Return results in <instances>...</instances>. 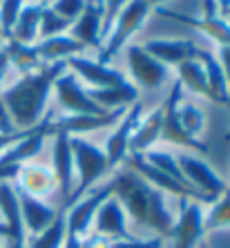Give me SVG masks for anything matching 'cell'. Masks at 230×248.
Instances as JSON below:
<instances>
[{
  "label": "cell",
  "instance_id": "cell-12",
  "mask_svg": "<svg viewBox=\"0 0 230 248\" xmlns=\"http://www.w3.org/2000/svg\"><path fill=\"white\" fill-rule=\"evenodd\" d=\"M72 134L54 132V177H56V188L63 195V202H67L72 197L76 184V172H74V155H72V143H69Z\"/></svg>",
  "mask_w": 230,
  "mask_h": 248
},
{
  "label": "cell",
  "instance_id": "cell-14",
  "mask_svg": "<svg viewBox=\"0 0 230 248\" xmlns=\"http://www.w3.org/2000/svg\"><path fill=\"white\" fill-rule=\"evenodd\" d=\"M67 69H72V74L76 78H83L85 83H90L92 87H112L125 83V76L114 69L112 65L98 63V61H90L83 56H72L65 61Z\"/></svg>",
  "mask_w": 230,
  "mask_h": 248
},
{
  "label": "cell",
  "instance_id": "cell-22",
  "mask_svg": "<svg viewBox=\"0 0 230 248\" xmlns=\"http://www.w3.org/2000/svg\"><path fill=\"white\" fill-rule=\"evenodd\" d=\"M16 179L20 190H25L27 195L41 197V199L56 188V177L52 170H47L45 166H34V163L20 166V172Z\"/></svg>",
  "mask_w": 230,
  "mask_h": 248
},
{
  "label": "cell",
  "instance_id": "cell-28",
  "mask_svg": "<svg viewBox=\"0 0 230 248\" xmlns=\"http://www.w3.org/2000/svg\"><path fill=\"white\" fill-rule=\"evenodd\" d=\"M0 52L7 56V63L14 65L20 74L34 72V69H38V63H41V58L36 54V45H23V43L16 41H7Z\"/></svg>",
  "mask_w": 230,
  "mask_h": 248
},
{
  "label": "cell",
  "instance_id": "cell-17",
  "mask_svg": "<svg viewBox=\"0 0 230 248\" xmlns=\"http://www.w3.org/2000/svg\"><path fill=\"white\" fill-rule=\"evenodd\" d=\"M0 213H2V224L9 231V239L7 242L14 244H25V226L23 217H20V203H18V190L14 181H2L0 184Z\"/></svg>",
  "mask_w": 230,
  "mask_h": 248
},
{
  "label": "cell",
  "instance_id": "cell-16",
  "mask_svg": "<svg viewBox=\"0 0 230 248\" xmlns=\"http://www.w3.org/2000/svg\"><path fill=\"white\" fill-rule=\"evenodd\" d=\"M101 23H103V5H96L94 0H87V5L81 12V16L76 18L74 23H72V27H69V36L81 43L83 47L101 49L103 47Z\"/></svg>",
  "mask_w": 230,
  "mask_h": 248
},
{
  "label": "cell",
  "instance_id": "cell-6",
  "mask_svg": "<svg viewBox=\"0 0 230 248\" xmlns=\"http://www.w3.org/2000/svg\"><path fill=\"white\" fill-rule=\"evenodd\" d=\"M181 96H184V87H181L179 81H174L168 98L163 101V127H161V139H159V141L172 143V145H181V148H190V150L208 155L210 148H208L206 143H201V139L190 137L184 127H181V123H179L177 108H179V103H181Z\"/></svg>",
  "mask_w": 230,
  "mask_h": 248
},
{
  "label": "cell",
  "instance_id": "cell-10",
  "mask_svg": "<svg viewBox=\"0 0 230 248\" xmlns=\"http://www.w3.org/2000/svg\"><path fill=\"white\" fill-rule=\"evenodd\" d=\"M112 197V181L103 184L101 188H94L87 197H81L78 202H74L67 208V235L69 237H81L90 231V226L94 221V215L101 208V203Z\"/></svg>",
  "mask_w": 230,
  "mask_h": 248
},
{
  "label": "cell",
  "instance_id": "cell-46",
  "mask_svg": "<svg viewBox=\"0 0 230 248\" xmlns=\"http://www.w3.org/2000/svg\"><path fill=\"white\" fill-rule=\"evenodd\" d=\"M199 248H208V246H203V244H201V246H199Z\"/></svg>",
  "mask_w": 230,
  "mask_h": 248
},
{
  "label": "cell",
  "instance_id": "cell-40",
  "mask_svg": "<svg viewBox=\"0 0 230 248\" xmlns=\"http://www.w3.org/2000/svg\"><path fill=\"white\" fill-rule=\"evenodd\" d=\"M203 16H206V18L217 16V7H215V0H203Z\"/></svg>",
  "mask_w": 230,
  "mask_h": 248
},
{
  "label": "cell",
  "instance_id": "cell-33",
  "mask_svg": "<svg viewBox=\"0 0 230 248\" xmlns=\"http://www.w3.org/2000/svg\"><path fill=\"white\" fill-rule=\"evenodd\" d=\"M72 27V23H67L65 18H61L52 7H45L41 16V27H38V36L43 38H52V36H61L65 29Z\"/></svg>",
  "mask_w": 230,
  "mask_h": 248
},
{
  "label": "cell",
  "instance_id": "cell-29",
  "mask_svg": "<svg viewBox=\"0 0 230 248\" xmlns=\"http://www.w3.org/2000/svg\"><path fill=\"white\" fill-rule=\"evenodd\" d=\"M203 226L206 231H217V228L230 226V186L213 202L208 217H203Z\"/></svg>",
  "mask_w": 230,
  "mask_h": 248
},
{
  "label": "cell",
  "instance_id": "cell-41",
  "mask_svg": "<svg viewBox=\"0 0 230 248\" xmlns=\"http://www.w3.org/2000/svg\"><path fill=\"white\" fill-rule=\"evenodd\" d=\"M7 69H9V63H7V56L2 52H0V83H2V78L7 76Z\"/></svg>",
  "mask_w": 230,
  "mask_h": 248
},
{
  "label": "cell",
  "instance_id": "cell-4",
  "mask_svg": "<svg viewBox=\"0 0 230 248\" xmlns=\"http://www.w3.org/2000/svg\"><path fill=\"white\" fill-rule=\"evenodd\" d=\"M150 9H152V7H150L148 0H130V2L123 7V12L119 14V18L114 20L109 34L105 36L103 47L98 49V58H96L98 63L109 65V61L119 54V49L137 34L138 29L143 27L145 18L150 16Z\"/></svg>",
  "mask_w": 230,
  "mask_h": 248
},
{
  "label": "cell",
  "instance_id": "cell-42",
  "mask_svg": "<svg viewBox=\"0 0 230 248\" xmlns=\"http://www.w3.org/2000/svg\"><path fill=\"white\" fill-rule=\"evenodd\" d=\"M215 7H217V12L228 14L230 12V0H215Z\"/></svg>",
  "mask_w": 230,
  "mask_h": 248
},
{
  "label": "cell",
  "instance_id": "cell-20",
  "mask_svg": "<svg viewBox=\"0 0 230 248\" xmlns=\"http://www.w3.org/2000/svg\"><path fill=\"white\" fill-rule=\"evenodd\" d=\"M87 96L103 112H112L119 108H127L138 101V90L132 83H121L112 87H87Z\"/></svg>",
  "mask_w": 230,
  "mask_h": 248
},
{
  "label": "cell",
  "instance_id": "cell-13",
  "mask_svg": "<svg viewBox=\"0 0 230 248\" xmlns=\"http://www.w3.org/2000/svg\"><path fill=\"white\" fill-rule=\"evenodd\" d=\"M94 231L101 237H112V239H134V235L127 231V215L123 206L119 203L114 195L107 197L101 208L94 215Z\"/></svg>",
  "mask_w": 230,
  "mask_h": 248
},
{
  "label": "cell",
  "instance_id": "cell-27",
  "mask_svg": "<svg viewBox=\"0 0 230 248\" xmlns=\"http://www.w3.org/2000/svg\"><path fill=\"white\" fill-rule=\"evenodd\" d=\"M67 235V206L58 208V215L43 232L31 237L27 248H61Z\"/></svg>",
  "mask_w": 230,
  "mask_h": 248
},
{
  "label": "cell",
  "instance_id": "cell-48",
  "mask_svg": "<svg viewBox=\"0 0 230 248\" xmlns=\"http://www.w3.org/2000/svg\"><path fill=\"white\" fill-rule=\"evenodd\" d=\"M226 16H230V12H228V14H226Z\"/></svg>",
  "mask_w": 230,
  "mask_h": 248
},
{
  "label": "cell",
  "instance_id": "cell-43",
  "mask_svg": "<svg viewBox=\"0 0 230 248\" xmlns=\"http://www.w3.org/2000/svg\"><path fill=\"white\" fill-rule=\"evenodd\" d=\"M0 237H5V239H9V231L5 228V224L0 221Z\"/></svg>",
  "mask_w": 230,
  "mask_h": 248
},
{
  "label": "cell",
  "instance_id": "cell-9",
  "mask_svg": "<svg viewBox=\"0 0 230 248\" xmlns=\"http://www.w3.org/2000/svg\"><path fill=\"white\" fill-rule=\"evenodd\" d=\"M127 67H130V74L137 81V85L145 87V90H159L170 78L168 65L156 61L154 56H150L143 47L138 45L127 47Z\"/></svg>",
  "mask_w": 230,
  "mask_h": 248
},
{
  "label": "cell",
  "instance_id": "cell-37",
  "mask_svg": "<svg viewBox=\"0 0 230 248\" xmlns=\"http://www.w3.org/2000/svg\"><path fill=\"white\" fill-rule=\"evenodd\" d=\"M16 132H20V130H16V127H14L12 116H9L5 103H2V98H0V134L9 137V134H16Z\"/></svg>",
  "mask_w": 230,
  "mask_h": 248
},
{
  "label": "cell",
  "instance_id": "cell-24",
  "mask_svg": "<svg viewBox=\"0 0 230 248\" xmlns=\"http://www.w3.org/2000/svg\"><path fill=\"white\" fill-rule=\"evenodd\" d=\"M177 72H179L177 81L181 83L184 90H190L192 94H199V96L217 103V98H215L213 90H210V83H208L206 69H203L201 61H199L197 56L190 58V61H185V63H181V65H177Z\"/></svg>",
  "mask_w": 230,
  "mask_h": 248
},
{
  "label": "cell",
  "instance_id": "cell-3",
  "mask_svg": "<svg viewBox=\"0 0 230 248\" xmlns=\"http://www.w3.org/2000/svg\"><path fill=\"white\" fill-rule=\"evenodd\" d=\"M72 143V155H74V172H76V184L72 197L67 202H63V206H72L74 202H78L94 184H96L105 172H107V156L98 145L85 141L83 137H69Z\"/></svg>",
  "mask_w": 230,
  "mask_h": 248
},
{
  "label": "cell",
  "instance_id": "cell-36",
  "mask_svg": "<svg viewBox=\"0 0 230 248\" xmlns=\"http://www.w3.org/2000/svg\"><path fill=\"white\" fill-rule=\"evenodd\" d=\"M163 239L154 237V239H114L112 244H107L105 248H161Z\"/></svg>",
  "mask_w": 230,
  "mask_h": 248
},
{
  "label": "cell",
  "instance_id": "cell-15",
  "mask_svg": "<svg viewBox=\"0 0 230 248\" xmlns=\"http://www.w3.org/2000/svg\"><path fill=\"white\" fill-rule=\"evenodd\" d=\"M16 190H18V203H20V217H23L25 232H29L31 237L43 232L47 226L56 219L58 210L54 206H49L47 202H43L41 197L27 195L18 186H16Z\"/></svg>",
  "mask_w": 230,
  "mask_h": 248
},
{
  "label": "cell",
  "instance_id": "cell-18",
  "mask_svg": "<svg viewBox=\"0 0 230 248\" xmlns=\"http://www.w3.org/2000/svg\"><path fill=\"white\" fill-rule=\"evenodd\" d=\"M159 14H163V16L170 18V20H177V23L188 25V27L206 34L208 38H213L219 47L230 45V23L226 20V18H219V16H213V18L199 16V18H195V16H185V14L170 12V9H163V7H159Z\"/></svg>",
  "mask_w": 230,
  "mask_h": 248
},
{
  "label": "cell",
  "instance_id": "cell-45",
  "mask_svg": "<svg viewBox=\"0 0 230 248\" xmlns=\"http://www.w3.org/2000/svg\"><path fill=\"white\" fill-rule=\"evenodd\" d=\"M9 248H27L25 244H14V242H9Z\"/></svg>",
  "mask_w": 230,
  "mask_h": 248
},
{
  "label": "cell",
  "instance_id": "cell-34",
  "mask_svg": "<svg viewBox=\"0 0 230 248\" xmlns=\"http://www.w3.org/2000/svg\"><path fill=\"white\" fill-rule=\"evenodd\" d=\"M127 2H130V0H103V23H101V38H103V41Z\"/></svg>",
  "mask_w": 230,
  "mask_h": 248
},
{
  "label": "cell",
  "instance_id": "cell-11",
  "mask_svg": "<svg viewBox=\"0 0 230 248\" xmlns=\"http://www.w3.org/2000/svg\"><path fill=\"white\" fill-rule=\"evenodd\" d=\"M141 114H143V105L138 103V101L132 105H127L125 114L116 123V130L109 134L107 145H105V150H103L105 156H107L109 170L127 159V145H130V139H132L134 130H137L138 121H141Z\"/></svg>",
  "mask_w": 230,
  "mask_h": 248
},
{
  "label": "cell",
  "instance_id": "cell-21",
  "mask_svg": "<svg viewBox=\"0 0 230 248\" xmlns=\"http://www.w3.org/2000/svg\"><path fill=\"white\" fill-rule=\"evenodd\" d=\"M161 127H163V105L138 121L137 130H134L132 139H130V145H127V155H145L148 150H152V145L161 139Z\"/></svg>",
  "mask_w": 230,
  "mask_h": 248
},
{
  "label": "cell",
  "instance_id": "cell-2",
  "mask_svg": "<svg viewBox=\"0 0 230 248\" xmlns=\"http://www.w3.org/2000/svg\"><path fill=\"white\" fill-rule=\"evenodd\" d=\"M65 69H67L65 63H49L43 69L23 74L14 85L0 92V98L12 116L16 130H29L41 123L54 83Z\"/></svg>",
  "mask_w": 230,
  "mask_h": 248
},
{
  "label": "cell",
  "instance_id": "cell-38",
  "mask_svg": "<svg viewBox=\"0 0 230 248\" xmlns=\"http://www.w3.org/2000/svg\"><path fill=\"white\" fill-rule=\"evenodd\" d=\"M219 65L224 69V76H226V85H228V94H230V45L226 47H219V56H217Z\"/></svg>",
  "mask_w": 230,
  "mask_h": 248
},
{
  "label": "cell",
  "instance_id": "cell-31",
  "mask_svg": "<svg viewBox=\"0 0 230 248\" xmlns=\"http://www.w3.org/2000/svg\"><path fill=\"white\" fill-rule=\"evenodd\" d=\"M141 156H143V159L152 168H156V170L166 172L168 177H172V179H177V181H184V184H188V181H185V177L181 174V170H179L177 156L168 155V152H163V150H148L145 155H141Z\"/></svg>",
  "mask_w": 230,
  "mask_h": 248
},
{
  "label": "cell",
  "instance_id": "cell-5",
  "mask_svg": "<svg viewBox=\"0 0 230 248\" xmlns=\"http://www.w3.org/2000/svg\"><path fill=\"white\" fill-rule=\"evenodd\" d=\"M203 203L195 199H179V217L172 224V248H199L201 239L206 235V226H203Z\"/></svg>",
  "mask_w": 230,
  "mask_h": 248
},
{
  "label": "cell",
  "instance_id": "cell-25",
  "mask_svg": "<svg viewBox=\"0 0 230 248\" xmlns=\"http://www.w3.org/2000/svg\"><path fill=\"white\" fill-rule=\"evenodd\" d=\"M45 2H34V5H25L20 16H18L16 25L12 29L9 41L23 43V45H34V41L38 38V27H41V16L45 9Z\"/></svg>",
  "mask_w": 230,
  "mask_h": 248
},
{
  "label": "cell",
  "instance_id": "cell-35",
  "mask_svg": "<svg viewBox=\"0 0 230 248\" xmlns=\"http://www.w3.org/2000/svg\"><path fill=\"white\" fill-rule=\"evenodd\" d=\"M87 0H54V5H49L61 18H65L67 23H74L76 18L81 16V12L85 9Z\"/></svg>",
  "mask_w": 230,
  "mask_h": 248
},
{
  "label": "cell",
  "instance_id": "cell-44",
  "mask_svg": "<svg viewBox=\"0 0 230 248\" xmlns=\"http://www.w3.org/2000/svg\"><path fill=\"white\" fill-rule=\"evenodd\" d=\"M148 2H150V7H161L163 5V2H168V0H148Z\"/></svg>",
  "mask_w": 230,
  "mask_h": 248
},
{
  "label": "cell",
  "instance_id": "cell-32",
  "mask_svg": "<svg viewBox=\"0 0 230 248\" xmlns=\"http://www.w3.org/2000/svg\"><path fill=\"white\" fill-rule=\"evenodd\" d=\"M25 0H0V38L9 41L12 29L23 12Z\"/></svg>",
  "mask_w": 230,
  "mask_h": 248
},
{
  "label": "cell",
  "instance_id": "cell-30",
  "mask_svg": "<svg viewBox=\"0 0 230 248\" xmlns=\"http://www.w3.org/2000/svg\"><path fill=\"white\" fill-rule=\"evenodd\" d=\"M177 119H179V123H181V127H184L185 132H188L190 137H195V139H199V134H201L203 127H206V116H203V112L192 103H184V105L179 103Z\"/></svg>",
  "mask_w": 230,
  "mask_h": 248
},
{
  "label": "cell",
  "instance_id": "cell-26",
  "mask_svg": "<svg viewBox=\"0 0 230 248\" xmlns=\"http://www.w3.org/2000/svg\"><path fill=\"white\" fill-rule=\"evenodd\" d=\"M197 58L201 61L203 69H206V76H208V83H210V90H213L215 98H217L219 105H226L230 110V94H228V85H226V76H224V69L219 65L217 56H213L210 52L206 49H197Z\"/></svg>",
  "mask_w": 230,
  "mask_h": 248
},
{
  "label": "cell",
  "instance_id": "cell-1",
  "mask_svg": "<svg viewBox=\"0 0 230 248\" xmlns=\"http://www.w3.org/2000/svg\"><path fill=\"white\" fill-rule=\"evenodd\" d=\"M109 181H112V195L119 199L125 215H130L137 224L156 231L161 239L170 237L174 221L166 206V192L148 184L130 168H123Z\"/></svg>",
  "mask_w": 230,
  "mask_h": 248
},
{
  "label": "cell",
  "instance_id": "cell-23",
  "mask_svg": "<svg viewBox=\"0 0 230 248\" xmlns=\"http://www.w3.org/2000/svg\"><path fill=\"white\" fill-rule=\"evenodd\" d=\"M85 47L78 41H74L69 34H61V36H52V38H43L36 45V54L41 61L49 63H65L67 58L78 56V52H83Z\"/></svg>",
  "mask_w": 230,
  "mask_h": 248
},
{
  "label": "cell",
  "instance_id": "cell-39",
  "mask_svg": "<svg viewBox=\"0 0 230 248\" xmlns=\"http://www.w3.org/2000/svg\"><path fill=\"white\" fill-rule=\"evenodd\" d=\"M20 172V166H2L0 163V184L2 181H14Z\"/></svg>",
  "mask_w": 230,
  "mask_h": 248
},
{
  "label": "cell",
  "instance_id": "cell-7",
  "mask_svg": "<svg viewBox=\"0 0 230 248\" xmlns=\"http://www.w3.org/2000/svg\"><path fill=\"white\" fill-rule=\"evenodd\" d=\"M58 105L67 112V116H98L105 114L92 98L87 96V87L81 85L72 72H63L54 83Z\"/></svg>",
  "mask_w": 230,
  "mask_h": 248
},
{
  "label": "cell",
  "instance_id": "cell-8",
  "mask_svg": "<svg viewBox=\"0 0 230 248\" xmlns=\"http://www.w3.org/2000/svg\"><path fill=\"white\" fill-rule=\"evenodd\" d=\"M177 163H179L181 174L185 177V181H188L195 190H199L201 195H206L208 199H213V202L226 190V188H228L226 181L221 179V177H219V174L215 172L213 168L208 166L203 159H199V156L179 155Z\"/></svg>",
  "mask_w": 230,
  "mask_h": 248
},
{
  "label": "cell",
  "instance_id": "cell-19",
  "mask_svg": "<svg viewBox=\"0 0 230 248\" xmlns=\"http://www.w3.org/2000/svg\"><path fill=\"white\" fill-rule=\"evenodd\" d=\"M143 49L150 54V56H154L156 61H161L163 65H181L185 61L197 56V49L199 47L195 45L192 41H168V38H156V41H148L143 45Z\"/></svg>",
  "mask_w": 230,
  "mask_h": 248
},
{
  "label": "cell",
  "instance_id": "cell-47",
  "mask_svg": "<svg viewBox=\"0 0 230 248\" xmlns=\"http://www.w3.org/2000/svg\"><path fill=\"white\" fill-rule=\"evenodd\" d=\"M0 248H2V242H0Z\"/></svg>",
  "mask_w": 230,
  "mask_h": 248
}]
</instances>
